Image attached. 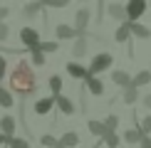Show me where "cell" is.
<instances>
[{
  "label": "cell",
  "mask_w": 151,
  "mask_h": 148,
  "mask_svg": "<svg viewBox=\"0 0 151 148\" xmlns=\"http://www.w3.org/2000/svg\"><path fill=\"white\" fill-rule=\"evenodd\" d=\"M72 54H74V57H84V54H87V40H84V37H77V40H74Z\"/></svg>",
  "instance_id": "19"
},
{
  "label": "cell",
  "mask_w": 151,
  "mask_h": 148,
  "mask_svg": "<svg viewBox=\"0 0 151 148\" xmlns=\"http://www.w3.org/2000/svg\"><path fill=\"white\" fill-rule=\"evenodd\" d=\"M106 131H114V128L119 126V119H116V116H106Z\"/></svg>",
  "instance_id": "31"
},
{
  "label": "cell",
  "mask_w": 151,
  "mask_h": 148,
  "mask_svg": "<svg viewBox=\"0 0 151 148\" xmlns=\"http://www.w3.org/2000/svg\"><path fill=\"white\" fill-rule=\"evenodd\" d=\"M146 8H149L146 0H129V3H127V17H129V22H139V17L146 12Z\"/></svg>",
  "instance_id": "3"
},
{
  "label": "cell",
  "mask_w": 151,
  "mask_h": 148,
  "mask_svg": "<svg viewBox=\"0 0 151 148\" xmlns=\"http://www.w3.org/2000/svg\"><path fill=\"white\" fill-rule=\"evenodd\" d=\"M60 146H62V148H77V146H79V133L67 131V133L60 138Z\"/></svg>",
  "instance_id": "13"
},
{
  "label": "cell",
  "mask_w": 151,
  "mask_h": 148,
  "mask_svg": "<svg viewBox=\"0 0 151 148\" xmlns=\"http://www.w3.org/2000/svg\"><path fill=\"white\" fill-rule=\"evenodd\" d=\"M87 128H89V133L92 136H99V138H104V136L106 133H109V131H106V123L104 121H87Z\"/></svg>",
  "instance_id": "10"
},
{
  "label": "cell",
  "mask_w": 151,
  "mask_h": 148,
  "mask_svg": "<svg viewBox=\"0 0 151 148\" xmlns=\"http://www.w3.org/2000/svg\"><path fill=\"white\" fill-rule=\"evenodd\" d=\"M50 89H52V96H60V91H62V79L57 77V74L50 77Z\"/></svg>",
  "instance_id": "24"
},
{
  "label": "cell",
  "mask_w": 151,
  "mask_h": 148,
  "mask_svg": "<svg viewBox=\"0 0 151 148\" xmlns=\"http://www.w3.org/2000/svg\"><path fill=\"white\" fill-rule=\"evenodd\" d=\"M149 82H151V72H139V74L134 77V84H131V86H136V89H139V86L149 84Z\"/></svg>",
  "instance_id": "21"
},
{
  "label": "cell",
  "mask_w": 151,
  "mask_h": 148,
  "mask_svg": "<svg viewBox=\"0 0 151 148\" xmlns=\"http://www.w3.org/2000/svg\"><path fill=\"white\" fill-rule=\"evenodd\" d=\"M65 69H67V74H70L72 79H89V69H84L79 62H70Z\"/></svg>",
  "instance_id": "6"
},
{
  "label": "cell",
  "mask_w": 151,
  "mask_h": 148,
  "mask_svg": "<svg viewBox=\"0 0 151 148\" xmlns=\"http://www.w3.org/2000/svg\"><path fill=\"white\" fill-rule=\"evenodd\" d=\"M10 148H30V143L25 138H12L10 141Z\"/></svg>",
  "instance_id": "30"
},
{
  "label": "cell",
  "mask_w": 151,
  "mask_h": 148,
  "mask_svg": "<svg viewBox=\"0 0 151 148\" xmlns=\"http://www.w3.org/2000/svg\"><path fill=\"white\" fill-rule=\"evenodd\" d=\"M20 42L27 49H35L37 45H40V32H37L35 27H22L20 30Z\"/></svg>",
  "instance_id": "4"
},
{
  "label": "cell",
  "mask_w": 151,
  "mask_h": 148,
  "mask_svg": "<svg viewBox=\"0 0 151 148\" xmlns=\"http://www.w3.org/2000/svg\"><path fill=\"white\" fill-rule=\"evenodd\" d=\"M67 3H70V0H42L45 8H65Z\"/></svg>",
  "instance_id": "29"
},
{
  "label": "cell",
  "mask_w": 151,
  "mask_h": 148,
  "mask_svg": "<svg viewBox=\"0 0 151 148\" xmlns=\"http://www.w3.org/2000/svg\"><path fill=\"white\" fill-rule=\"evenodd\" d=\"M106 15L109 17H114V20L119 22H129V17H127V5H119V3H111V5H106Z\"/></svg>",
  "instance_id": "5"
},
{
  "label": "cell",
  "mask_w": 151,
  "mask_h": 148,
  "mask_svg": "<svg viewBox=\"0 0 151 148\" xmlns=\"http://www.w3.org/2000/svg\"><path fill=\"white\" fill-rule=\"evenodd\" d=\"M0 131L8 136V138H12V133H15V119L12 116H3L0 119Z\"/></svg>",
  "instance_id": "15"
},
{
  "label": "cell",
  "mask_w": 151,
  "mask_h": 148,
  "mask_svg": "<svg viewBox=\"0 0 151 148\" xmlns=\"http://www.w3.org/2000/svg\"><path fill=\"white\" fill-rule=\"evenodd\" d=\"M99 3H102V0H99Z\"/></svg>",
  "instance_id": "39"
},
{
  "label": "cell",
  "mask_w": 151,
  "mask_h": 148,
  "mask_svg": "<svg viewBox=\"0 0 151 148\" xmlns=\"http://www.w3.org/2000/svg\"><path fill=\"white\" fill-rule=\"evenodd\" d=\"M111 62H114V57H111L109 52H102V54H97V57L92 59V64H89V77H97L99 72L109 69V67H111Z\"/></svg>",
  "instance_id": "2"
},
{
  "label": "cell",
  "mask_w": 151,
  "mask_h": 148,
  "mask_svg": "<svg viewBox=\"0 0 151 148\" xmlns=\"http://www.w3.org/2000/svg\"><path fill=\"white\" fill-rule=\"evenodd\" d=\"M8 12H10L8 8H0V22H3V20H5V17H8Z\"/></svg>",
  "instance_id": "37"
},
{
  "label": "cell",
  "mask_w": 151,
  "mask_h": 148,
  "mask_svg": "<svg viewBox=\"0 0 151 148\" xmlns=\"http://www.w3.org/2000/svg\"><path fill=\"white\" fill-rule=\"evenodd\" d=\"M144 138H146V136H144L141 128H129V131L124 133V141H127V143H141Z\"/></svg>",
  "instance_id": "17"
},
{
  "label": "cell",
  "mask_w": 151,
  "mask_h": 148,
  "mask_svg": "<svg viewBox=\"0 0 151 148\" xmlns=\"http://www.w3.org/2000/svg\"><path fill=\"white\" fill-rule=\"evenodd\" d=\"M60 148H62V146H60Z\"/></svg>",
  "instance_id": "41"
},
{
  "label": "cell",
  "mask_w": 151,
  "mask_h": 148,
  "mask_svg": "<svg viewBox=\"0 0 151 148\" xmlns=\"http://www.w3.org/2000/svg\"><path fill=\"white\" fill-rule=\"evenodd\" d=\"M144 104H146V106H149V109H151V94H149V96H146V99H144Z\"/></svg>",
  "instance_id": "38"
},
{
  "label": "cell",
  "mask_w": 151,
  "mask_h": 148,
  "mask_svg": "<svg viewBox=\"0 0 151 148\" xmlns=\"http://www.w3.org/2000/svg\"><path fill=\"white\" fill-rule=\"evenodd\" d=\"M129 27H131V35L139 37V40H146V37H151V27H144L141 22H129Z\"/></svg>",
  "instance_id": "14"
},
{
  "label": "cell",
  "mask_w": 151,
  "mask_h": 148,
  "mask_svg": "<svg viewBox=\"0 0 151 148\" xmlns=\"http://www.w3.org/2000/svg\"><path fill=\"white\" fill-rule=\"evenodd\" d=\"M141 131H144V136L151 133V116H144V121H141Z\"/></svg>",
  "instance_id": "32"
},
{
  "label": "cell",
  "mask_w": 151,
  "mask_h": 148,
  "mask_svg": "<svg viewBox=\"0 0 151 148\" xmlns=\"http://www.w3.org/2000/svg\"><path fill=\"white\" fill-rule=\"evenodd\" d=\"M40 3H42V0H40Z\"/></svg>",
  "instance_id": "40"
},
{
  "label": "cell",
  "mask_w": 151,
  "mask_h": 148,
  "mask_svg": "<svg viewBox=\"0 0 151 148\" xmlns=\"http://www.w3.org/2000/svg\"><path fill=\"white\" fill-rule=\"evenodd\" d=\"M87 89H89L94 96H102V94H104V84H102V79H97V77H89V79H87Z\"/></svg>",
  "instance_id": "16"
},
{
  "label": "cell",
  "mask_w": 151,
  "mask_h": 148,
  "mask_svg": "<svg viewBox=\"0 0 151 148\" xmlns=\"http://www.w3.org/2000/svg\"><path fill=\"white\" fill-rule=\"evenodd\" d=\"M37 47H40L45 54H47V52H57V49H60V45H57V42H40Z\"/></svg>",
  "instance_id": "27"
},
{
  "label": "cell",
  "mask_w": 151,
  "mask_h": 148,
  "mask_svg": "<svg viewBox=\"0 0 151 148\" xmlns=\"http://www.w3.org/2000/svg\"><path fill=\"white\" fill-rule=\"evenodd\" d=\"M52 106H57L55 96H47V99H37V101H35V114H37V116H45V114H50V109H52Z\"/></svg>",
  "instance_id": "8"
},
{
  "label": "cell",
  "mask_w": 151,
  "mask_h": 148,
  "mask_svg": "<svg viewBox=\"0 0 151 148\" xmlns=\"http://www.w3.org/2000/svg\"><path fill=\"white\" fill-rule=\"evenodd\" d=\"M87 25H89V10H77V15H74V30L82 35L87 30Z\"/></svg>",
  "instance_id": "9"
},
{
  "label": "cell",
  "mask_w": 151,
  "mask_h": 148,
  "mask_svg": "<svg viewBox=\"0 0 151 148\" xmlns=\"http://www.w3.org/2000/svg\"><path fill=\"white\" fill-rule=\"evenodd\" d=\"M139 146H141V148H151V138H149V136H146V138H144V141H141Z\"/></svg>",
  "instance_id": "35"
},
{
  "label": "cell",
  "mask_w": 151,
  "mask_h": 148,
  "mask_svg": "<svg viewBox=\"0 0 151 148\" xmlns=\"http://www.w3.org/2000/svg\"><path fill=\"white\" fill-rule=\"evenodd\" d=\"M0 106H3V109H10L12 106V94L8 89H3V86H0Z\"/></svg>",
  "instance_id": "22"
},
{
  "label": "cell",
  "mask_w": 151,
  "mask_h": 148,
  "mask_svg": "<svg viewBox=\"0 0 151 148\" xmlns=\"http://www.w3.org/2000/svg\"><path fill=\"white\" fill-rule=\"evenodd\" d=\"M55 101H57V109H60L65 116H72V114H74V104H72L67 96H62V94H60V96H55Z\"/></svg>",
  "instance_id": "12"
},
{
  "label": "cell",
  "mask_w": 151,
  "mask_h": 148,
  "mask_svg": "<svg viewBox=\"0 0 151 148\" xmlns=\"http://www.w3.org/2000/svg\"><path fill=\"white\" fill-rule=\"evenodd\" d=\"M129 35H131V27H129V22L119 25V27L114 30V40H116V42H127V40H129Z\"/></svg>",
  "instance_id": "18"
},
{
  "label": "cell",
  "mask_w": 151,
  "mask_h": 148,
  "mask_svg": "<svg viewBox=\"0 0 151 148\" xmlns=\"http://www.w3.org/2000/svg\"><path fill=\"white\" fill-rule=\"evenodd\" d=\"M8 35H10V27L5 22H0V42H5L8 40Z\"/></svg>",
  "instance_id": "33"
},
{
  "label": "cell",
  "mask_w": 151,
  "mask_h": 148,
  "mask_svg": "<svg viewBox=\"0 0 151 148\" xmlns=\"http://www.w3.org/2000/svg\"><path fill=\"white\" fill-rule=\"evenodd\" d=\"M40 8H42L40 0H37V3H27V5H25V10H22V15L25 17H35L37 12H40Z\"/></svg>",
  "instance_id": "20"
},
{
  "label": "cell",
  "mask_w": 151,
  "mask_h": 148,
  "mask_svg": "<svg viewBox=\"0 0 151 148\" xmlns=\"http://www.w3.org/2000/svg\"><path fill=\"white\" fill-rule=\"evenodd\" d=\"M5 69H8V62H5V57L0 54V82H3V77H5Z\"/></svg>",
  "instance_id": "34"
},
{
  "label": "cell",
  "mask_w": 151,
  "mask_h": 148,
  "mask_svg": "<svg viewBox=\"0 0 151 148\" xmlns=\"http://www.w3.org/2000/svg\"><path fill=\"white\" fill-rule=\"evenodd\" d=\"M102 141H104V143L109 146V148H116V146H119V133H116V131H109Z\"/></svg>",
  "instance_id": "26"
},
{
  "label": "cell",
  "mask_w": 151,
  "mask_h": 148,
  "mask_svg": "<svg viewBox=\"0 0 151 148\" xmlns=\"http://www.w3.org/2000/svg\"><path fill=\"white\" fill-rule=\"evenodd\" d=\"M10 141H12V138H8V136H5L3 131H0V146H3V143H10Z\"/></svg>",
  "instance_id": "36"
},
{
  "label": "cell",
  "mask_w": 151,
  "mask_h": 148,
  "mask_svg": "<svg viewBox=\"0 0 151 148\" xmlns=\"http://www.w3.org/2000/svg\"><path fill=\"white\" fill-rule=\"evenodd\" d=\"M111 82H114L116 86H122V89H129V86L134 84V79H131L124 69H114L111 72Z\"/></svg>",
  "instance_id": "7"
},
{
  "label": "cell",
  "mask_w": 151,
  "mask_h": 148,
  "mask_svg": "<svg viewBox=\"0 0 151 148\" xmlns=\"http://www.w3.org/2000/svg\"><path fill=\"white\" fill-rule=\"evenodd\" d=\"M30 52H32V64H35V67H42V64H45V52H42L40 47L30 49Z\"/></svg>",
  "instance_id": "25"
},
{
  "label": "cell",
  "mask_w": 151,
  "mask_h": 148,
  "mask_svg": "<svg viewBox=\"0 0 151 148\" xmlns=\"http://www.w3.org/2000/svg\"><path fill=\"white\" fill-rule=\"evenodd\" d=\"M35 69L27 64V62H17V67L12 69L10 74V89L15 91V94H20V99L30 96L35 91Z\"/></svg>",
  "instance_id": "1"
},
{
  "label": "cell",
  "mask_w": 151,
  "mask_h": 148,
  "mask_svg": "<svg viewBox=\"0 0 151 148\" xmlns=\"http://www.w3.org/2000/svg\"><path fill=\"white\" fill-rule=\"evenodd\" d=\"M136 99H139V89H136V86H129V89H124V104H134Z\"/></svg>",
  "instance_id": "23"
},
{
  "label": "cell",
  "mask_w": 151,
  "mask_h": 148,
  "mask_svg": "<svg viewBox=\"0 0 151 148\" xmlns=\"http://www.w3.org/2000/svg\"><path fill=\"white\" fill-rule=\"evenodd\" d=\"M55 32H57L60 40H72V37H82L77 30L72 27V25H57V30H55Z\"/></svg>",
  "instance_id": "11"
},
{
  "label": "cell",
  "mask_w": 151,
  "mask_h": 148,
  "mask_svg": "<svg viewBox=\"0 0 151 148\" xmlns=\"http://www.w3.org/2000/svg\"><path fill=\"white\" fill-rule=\"evenodd\" d=\"M40 143H42V146H47V148H60V141H57V138H52V136H42Z\"/></svg>",
  "instance_id": "28"
}]
</instances>
